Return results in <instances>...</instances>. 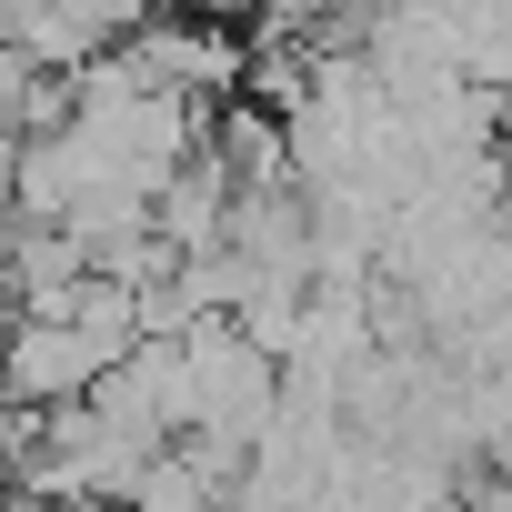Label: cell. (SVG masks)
<instances>
[{
    "label": "cell",
    "instance_id": "6da1fadb",
    "mask_svg": "<svg viewBox=\"0 0 512 512\" xmlns=\"http://www.w3.org/2000/svg\"><path fill=\"white\" fill-rule=\"evenodd\" d=\"M131 61H141L161 91L231 101V91L251 81V61H262V51H251V41L231 31V11H181V0H171V11H151V21L131 31Z\"/></svg>",
    "mask_w": 512,
    "mask_h": 512
},
{
    "label": "cell",
    "instance_id": "7a4b0ae2",
    "mask_svg": "<svg viewBox=\"0 0 512 512\" xmlns=\"http://www.w3.org/2000/svg\"><path fill=\"white\" fill-rule=\"evenodd\" d=\"M221 502H231V482H211V472L191 462V442L151 452L141 482H131V512H221Z\"/></svg>",
    "mask_w": 512,
    "mask_h": 512
},
{
    "label": "cell",
    "instance_id": "3957f363",
    "mask_svg": "<svg viewBox=\"0 0 512 512\" xmlns=\"http://www.w3.org/2000/svg\"><path fill=\"white\" fill-rule=\"evenodd\" d=\"M61 512H131V502H61Z\"/></svg>",
    "mask_w": 512,
    "mask_h": 512
}]
</instances>
